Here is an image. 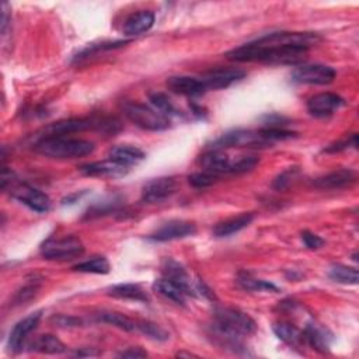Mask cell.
<instances>
[{
  "mask_svg": "<svg viewBox=\"0 0 359 359\" xmlns=\"http://www.w3.org/2000/svg\"><path fill=\"white\" fill-rule=\"evenodd\" d=\"M67 346L52 334H42L29 344V351L45 355H60L66 352Z\"/></svg>",
  "mask_w": 359,
  "mask_h": 359,
  "instance_id": "24",
  "label": "cell"
},
{
  "mask_svg": "<svg viewBox=\"0 0 359 359\" xmlns=\"http://www.w3.org/2000/svg\"><path fill=\"white\" fill-rule=\"evenodd\" d=\"M154 13L150 10H140L129 15L123 24V34L128 36H136L149 31L154 24Z\"/></svg>",
  "mask_w": 359,
  "mask_h": 359,
  "instance_id": "21",
  "label": "cell"
},
{
  "mask_svg": "<svg viewBox=\"0 0 359 359\" xmlns=\"http://www.w3.org/2000/svg\"><path fill=\"white\" fill-rule=\"evenodd\" d=\"M356 182V172L351 168H339L331 171L313 181V185L318 189H342L349 188Z\"/></svg>",
  "mask_w": 359,
  "mask_h": 359,
  "instance_id": "15",
  "label": "cell"
},
{
  "mask_svg": "<svg viewBox=\"0 0 359 359\" xmlns=\"http://www.w3.org/2000/svg\"><path fill=\"white\" fill-rule=\"evenodd\" d=\"M303 332V339L316 351L318 352H327L330 349L331 344V334L328 332L327 328L318 325V324H307V327L302 331Z\"/></svg>",
  "mask_w": 359,
  "mask_h": 359,
  "instance_id": "22",
  "label": "cell"
},
{
  "mask_svg": "<svg viewBox=\"0 0 359 359\" xmlns=\"http://www.w3.org/2000/svg\"><path fill=\"white\" fill-rule=\"evenodd\" d=\"M177 189V182L171 177H158L147 181L142 188V201L146 203H158L168 199Z\"/></svg>",
  "mask_w": 359,
  "mask_h": 359,
  "instance_id": "11",
  "label": "cell"
},
{
  "mask_svg": "<svg viewBox=\"0 0 359 359\" xmlns=\"http://www.w3.org/2000/svg\"><path fill=\"white\" fill-rule=\"evenodd\" d=\"M38 289H39V283H38L36 280L28 282L25 286H22V287L15 293L14 300H15L18 304H21V303H24V302L32 299V297L35 296V293H36Z\"/></svg>",
  "mask_w": 359,
  "mask_h": 359,
  "instance_id": "36",
  "label": "cell"
},
{
  "mask_svg": "<svg viewBox=\"0 0 359 359\" xmlns=\"http://www.w3.org/2000/svg\"><path fill=\"white\" fill-rule=\"evenodd\" d=\"M259 158L257 156H241L240 158L230 163L229 174H244L257 167Z\"/></svg>",
  "mask_w": 359,
  "mask_h": 359,
  "instance_id": "34",
  "label": "cell"
},
{
  "mask_svg": "<svg viewBox=\"0 0 359 359\" xmlns=\"http://www.w3.org/2000/svg\"><path fill=\"white\" fill-rule=\"evenodd\" d=\"M306 55L307 49L279 43L266 34L229 50L226 57L241 63L258 62L266 65H297L304 60Z\"/></svg>",
  "mask_w": 359,
  "mask_h": 359,
  "instance_id": "1",
  "label": "cell"
},
{
  "mask_svg": "<svg viewBox=\"0 0 359 359\" xmlns=\"http://www.w3.org/2000/svg\"><path fill=\"white\" fill-rule=\"evenodd\" d=\"M198 163L203 171L220 177L222 174H229L231 160L226 153H223V150L210 149L198 158Z\"/></svg>",
  "mask_w": 359,
  "mask_h": 359,
  "instance_id": "18",
  "label": "cell"
},
{
  "mask_svg": "<svg viewBox=\"0 0 359 359\" xmlns=\"http://www.w3.org/2000/svg\"><path fill=\"white\" fill-rule=\"evenodd\" d=\"M136 330H139L142 334H144L153 341H167L170 338L168 332L164 328L149 320H137Z\"/></svg>",
  "mask_w": 359,
  "mask_h": 359,
  "instance_id": "33",
  "label": "cell"
},
{
  "mask_svg": "<svg viewBox=\"0 0 359 359\" xmlns=\"http://www.w3.org/2000/svg\"><path fill=\"white\" fill-rule=\"evenodd\" d=\"M213 317L216 327L237 337H248L257 331L255 321L234 307H216Z\"/></svg>",
  "mask_w": 359,
  "mask_h": 359,
  "instance_id": "3",
  "label": "cell"
},
{
  "mask_svg": "<svg viewBox=\"0 0 359 359\" xmlns=\"http://www.w3.org/2000/svg\"><path fill=\"white\" fill-rule=\"evenodd\" d=\"M345 105V100L335 93H318L307 100V111L316 118H325Z\"/></svg>",
  "mask_w": 359,
  "mask_h": 359,
  "instance_id": "14",
  "label": "cell"
},
{
  "mask_svg": "<svg viewBox=\"0 0 359 359\" xmlns=\"http://www.w3.org/2000/svg\"><path fill=\"white\" fill-rule=\"evenodd\" d=\"M80 172L87 175V177H109V178H116L122 177L129 171V167L114 161L111 158L102 160V161H93L80 165Z\"/></svg>",
  "mask_w": 359,
  "mask_h": 359,
  "instance_id": "16",
  "label": "cell"
},
{
  "mask_svg": "<svg viewBox=\"0 0 359 359\" xmlns=\"http://www.w3.org/2000/svg\"><path fill=\"white\" fill-rule=\"evenodd\" d=\"M153 289L160 293L161 296H164L165 299L177 303V304H185L187 297L189 296L180 285H177L175 282L167 279V278H161L157 279L153 283Z\"/></svg>",
  "mask_w": 359,
  "mask_h": 359,
  "instance_id": "26",
  "label": "cell"
},
{
  "mask_svg": "<svg viewBox=\"0 0 359 359\" xmlns=\"http://www.w3.org/2000/svg\"><path fill=\"white\" fill-rule=\"evenodd\" d=\"M252 220H254V213L244 212V213H240L237 216H233V217H229L226 220L219 222L213 227L212 233H213L215 237H229L234 233L241 231L247 226H250Z\"/></svg>",
  "mask_w": 359,
  "mask_h": 359,
  "instance_id": "20",
  "label": "cell"
},
{
  "mask_svg": "<svg viewBox=\"0 0 359 359\" xmlns=\"http://www.w3.org/2000/svg\"><path fill=\"white\" fill-rule=\"evenodd\" d=\"M98 320L108 323L114 327H118L123 331H133L136 330V321L129 318L128 316L118 313V311H101L98 314Z\"/></svg>",
  "mask_w": 359,
  "mask_h": 359,
  "instance_id": "32",
  "label": "cell"
},
{
  "mask_svg": "<svg viewBox=\"0 0 359 359\" xmlns=\"http://www.w3.org/2000/svg\"><path fill=\"white\" fill-rule=\"evenodd\" d=\"M119 358H132V359H139V358H146L147 356V352L143 351L142 348L139 346H132V348H128L126 351H122L118 353Z\"/></svg>",
  "mask_w": 359,
  "mask_h": 359,
  "instance_id": "40",
  "label": "cell"
},
{
  "mask_svg": "<svg viewBox=\"0 0 359 359\" xmlns=\"http://www.w3.org/2000/svg\"><path fill=\"white\" fill-rule=\"evenodd\" d=\"M272 330H273L275 335L280 341H283L285 344H287L290 346H297L302 342H304L303 332L299 328H296L293 324H290V323H285V321L275 323Z\"/></svg>",
  "mask_w": 359,
  "mask_h": 359,
  "instance_id": "27",
  "label": "cell"
},
{
  "mask_svg": "<svg viewBox=\"0 0 359 359\" xmlns=\"http://www.w3.org/2000/svg\"><path fill=\"white\" fill-rule=\"evenodd\" d=\"M245 72L240 67H217L205 73L201 79L206 90H222L238 83L245 77Z\"/></svg>",
  "mask_w": 359,
  "mask_h": 359,
  "instance_id": "10",
  "label": "cell"
},
{
  "mask_svg": "<svg viewBox=\"0 0 359 359\" xmlns=\"http://www.w3.org/2000/svg\"><path fill=\"white\" fill-rule=\"evenodd\" d=\"M161 269H163L164 278H167V279L175 282L177 285H180L189 296H195L196 289L192 286L191 276L188 275L187 269L180 262H177V261H174L171 258H167L163 262Z\"/></svg>",
  "mask_w": 359,
  "mask_h": 359,
  "instance_id": "19",
  "label": "cell"
},
{
  "mask_svg": "<svg viewBox=\"0 0 359 359\" xmlns=\"http://www.w3.org/2000/svg\"><path fill=\"white\" fill-rule=\"evenodd\" d=\"M108 294L116 299H125V300H135L146 303L150 300L146 290L137 285V283H119L114 285L108 289Z\"/></svg>",
  "mask_w": 359,
  "mask_h": 359,
  "instance_id": "25",
  "label": "cell"
},
{
  "mask_svg": "<svg viewBox=\"0 0 359 359\" xmlns=\"http://www.w3.org/2000/svg\"><path fill=\"white\" fill-rule=\"evenodd\" d=\"M296 172H297V168H289V170L280 172V174L275 178V181H273V184H272L273 188L280 191V189H285L286 187H289Z\"/></svg>",
  "mask_w": 359,
  "mask_h": 359,
  "instance_id": "38",
  "label": "cell"
},
{
  "mask_svg": "<svg viewBox=\"0 0 359 359\" xmlns=\"http://www.w3.org/2000/svg\"><path fill=\"white\" fill-rule=\"evenodd\" d=\"M108 157L126 167H130L144 158V151L132 144H118L109 150Z\"/></svg>",
  "mask_w": 359,
  "mask_h": 359,
  "instance_id": "23",
  "label": "cell"
},
{
  "mask_svg": "<svg viewBox=\"0 0 359 359\" xmlns=\"http://www.w3.org/2000/svg\"><path fill=\"white\" fill-rule=\"evenodd\" d=\"M149 101H150V104L153 105L154 109H157L160 114H163L167 118L180 115V111L177 109V107L172 104V101L164 93H160V91L150 93L149 94Z\"/></svg>",
  "mask_w": 359,
  "mask_h": 359,
  "instance_id": "31",
  "label": "cell"
},
{
  "mask_svg": "<svg viewBox=\"0 0 359 359\" xmlns=\"http://www.w3.org/2000/svg\"><path fill=\"white\" fill-rule=\"evenodd\" d=\"M125 116L143 130L160 132L170 128V118L160 114L157 109L139 102H126L123 107Z\"/></svg>",
  "mask_w": 359,
  "mask_h": 359,
  "instance_id": "4",
  "label": "cell"
},
{
  "mask_svg": "<svg viewBox=\"0 0 359 359\" xmlns=\"http://www.w3.org/2000/svg\"><path fill=\"white\" fill-rule=\"evenodd\" d=\"M10 187H11L13 198H15L18 202L24 203L25 206H28L31 210L38 212V213L49 212L50 199L45 192H42L38 188H34L28 184L15 182V180H13L10 182Z\"/></svg>",
  "mask_w": 359,
  "mask_h": 359,
  "instance_id": "7",
  "label": "cell"
},
{
  "mask_svg": "<svg viewBox=\"0 0 359 359\" xmlns=\"http://www.w3.org/2000/svg\"><path fill=\"white\" fill-rule=\"evenodd\" d=\"M167 87L175 94L185 97H199L205 94L208 90L201 77L192 76H172L167 80Z\"/></svg>",
  "mask_w": 359,
  "mask_h": 359,
  "instance_id": "17",
  "label": "cell"
},
{
  "mask_svg": "<svg viewBox=\"0 0 359 359\" xmlns=\"http://www.w3.org/2000/svg\"><path fill=\"white\" fill-rule=\"evenodd\" d=\"M328 276L342 285H356L359 280L358 269L353 266L342 265V264H334L328 269Z\"/></svg>",
  "mask_w": 359,
  "mask_h": 359,
  "instance_id": "28",
  "label": "cell"
},
{
  "mask_svg": "<svg viewBox=\"0 0 359 359\" xmlns=\"http://www.w3.org/2000/svg\"><path fill=\"white\" fill-rule=\"evenodd\" d=\"M217 175L210 174L208 171H198V172H192L191 175H188V182L194 187V188H208L210 185H213L217 181Z\"/></svg>",
  "mask_w": 359,
  "mask_h": 359,
  "instance_id": "35",
  "label": "cell"
},
{
  "mask_svg": "<svg viewBox=\"0 0 359 359\" xmlns=\"http://www.w3.org/2000/svg\"><path fill=\"white\" fill-rule=\"evenodd\" d=\"M272 144L264 133L259 130H245V129H237L227 132L213 140L212 149H226V147H266Z\"/></svg>",
  "mask_w": 359,
  "mask_h": 359,
  "instance_id": "6",
  "label": "cell"
},
{
  "mask_svg": "<svg viewBox=\"0 0 359 359\" xmlns=\"http://www.w3.org/2000/svg\"><path fill=\"white\" fill-rule=\"evenodd\" d=\"M84 252V245L79 237L65 236L60 238H49L41 245V254L50 261H70L79 258Z\"/></svg>",
  "mask_w": 359,
  "mask_h": 359,
  "instance_id": "5",
  "label": "cell"
},
{
  "mask_svg": "<svg viewBox=\"0 0 359 359\" xmlns=\"http://www.w3.org/2000/svg\"><path fill=\"white\" fill-rule=\"evenodd\" d=\"M177 356H180V358H182V356H188V358H191V356H196V355L189 353V352H178V353H177Z\"/></svg>",
  "mask_w": 359,
  "mask_h": 359,
  "instance_id": "41",
  "label": "cell"
},
{
  "mask_svg": "<svg viewBox=\"0 0 359 359\" xmlns=\"http://www.w3.org/2000/svg\"><path fill=\"white\" fill-rule=\"evenodd\" d=\"M237 285L248 292H278V287L273 283L254 278L250 273H240L237 278Z\"/></svg>",
  "mask_w": 359,
  "mask_h": 359,
  "instance_id": "29",
  "label": "cell"
},
{
  "mask_svg": "<svg viewBox=\"0 0 359 359\" xmlns=\"http://www.w3.org/2000/svg\"><path fill=\"white\" fill-rule=\"evenodd\" d=\"M302 241H303L304 245H306L307 248H310V250H317V248H320V247L324 245V240H323L318 234L311 233V231H309V230H304V231L302 233Z\"/></svg>",
  "mask_w": 359,
  "mask_h": 359,
  "instance_id": "39",
  "label": "cell"
},
{
  "mask_svg": "<svg viewBox=\"0 0 359 359\" xmlns=\"http://www.w3.org/2000/svg\"><path fill=\"white\" fill-rule=\"evenodd\" d=\"M111 269V265L105 257H93L87 261L79 262L73 266V271L83 272V273H98L105 275Z\"/></svg>",
  "mask_w": 359,
  "mask_h": 359,
  "instance_id": "30",
  "label": "cell"
},
{
  "mask_svg": "<svg viewBox=\"0 0 359 359\" xmlns=\"http://www.w3.org/2000/svg\"><path fill=\"white\" fill-rule=\"evenodd\" d=\"M335 69L327 65H302L296 67L292 73V81L299 84H314V86H325L334 81Z\"/></svg>",
  "mask_w": 359,
  "mask_h": 359,
  "instance_id": "8",
  "label": "cell"
},
{
  "mask_svg": "<svg viewBox=\"0 0 359 359\" xmlns=\"http://www.w3.org/2000/svg\"><path fill=\"white\" fill-rule=\"evenodd\" d=\"M98 118H69L53 123H49L42 130V137L53 136H67L77 132H84L88 129H97Z\"/></svg>",
  "mask_w": 359,
  "mask_h": 359,
  "instance_id": "9",
  "label": "cell"
},
{
  "mask_svg": "<svg viewBox=\"0 0 359 359\" xmlns=\"http://www.w3.org/2000/svg\"><path fill=\"white\" fill-rule=\"evenodd\" d=\"M34 149L36 153L57 160H72L80 158L91 154L95 149V144L86 139L67 137V136H53V137H41Z\"/></svg>",
  "mask_w": 359,
  "mask_h": 359,
  "instance_id": "2",
  "label": "cell"
},
{
  "mask_svg": "<svg viewBox=\"0 0 359 359\" xmlns=\"http://www.w3.org/2000/svg\"><path fill=\"white\" fill-rule=\"evenodd\" d=\"M358 146V136L356 133H353L351 137H346L344 140H338L330 146H327L324 149L325 153H338V151H342V150H346L349 147H356Z\"/></svg>",
  "mask_w": 359,
  "mask_h": 359,
  "instance_id": "37",
  "label": "cell"
},
{
  "mask_svg": "<svg viewBox=\"0 0 359 359\" xmlns=\"http://www.w3.org/2000/svg\"><path fill=\"white\" fill-rule=\"evenodd\" d=\"M196 233V226L192 222L187 220H170L164 224H161L157 230H154L150 236L149 240L151 241H171V240H178V238H185L189 236H194Z\"/></svg>",
  "mask_w": 359,
  "mask_h": 359,
  "instance_id": "13",
  "label": "cell"
},
{
  "mask_svg": "<svg viewBox=\"0 0 359 359\" xmlns=\"http://www.w3.org/2000/svg\"><path fill=\"white\" fill-rule=\"evenodd\" d=\"M41 317H42V313L41 311H35L27 317H24L22 320H20L11 330L10 335H8V341H7V349L8 352L11 353H18L28 335L36 328V325L39 324L41 321Z\"/></svg>",
  "mask_w": 359,
  "mask_h": 359,
  "instance_id": "12",
  "label": "cell"
}]
</instances>
